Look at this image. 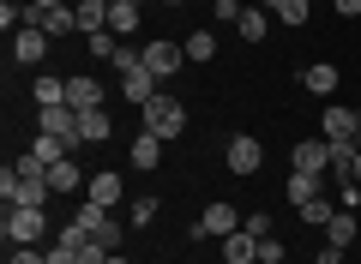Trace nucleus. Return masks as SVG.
<instances>
[{"label":"nucleus","instance_id":"ddd939ff","mask_svg":"<svg viewBox=\"0 0 361 264\" xmlns=\"http://www.w3.org/2000/svg\"><path fill=\"white\" fill-rule=\"evenodd\" d=\"M325 187H331V175H301V168H295L283 192H289V204H295V210H301V204H307V199H319Z\"/></svg>","mask_w":361,"mask_h":264},{"label":"nucleus","instance_id":"58836bf2","mask_svg":"<svg viewBox=\"0 0 361 264\" xmlns=\"http://www.w3.org/2000/svg\"><path fill=\"white\" fill-rule=\"evenodd\" d=\"M355 180H361V151H355Z\"/></svg>","mask_w":361,"mask_h":264},{"label":"nucleus","instance_id":"4be33fe9","mask_svg":"<svg viewBox=\"0 0 361 264\" xmlns=\"http://www.w3.org/2000/svg\"><path fill=\"white\" fill-rule=\"evenodd\" d=\"M331 216H337V192H331V199L319 192V199H307V204H301V222H307V228H325Z\"/></svg>","mask_w":361,"mask_h":264},{"label":"nucleus","instance_id":"a878e982","mask_svg":"<svg viewBox=\"0 0 361 264\" xmlns=\"http://www.w3.org/2000/svg\"><path fill=\"white\" fill-rule=\"evenodd\" d=\"M180 49H187V61H199V66H205L211 54H217V37H211V30H193V37L180 42Z\"/></svg>","mask_w":361,"mask_h":264},{"label":"nucleus","instance_id":"f8f14e48","mask_svg":"<svg viewBox=\"0 0 361 264\" xmlns=\"http://www.w3.org/2000/svg\"><path fill=\"white\" fill-rule=\"evenodd\" d=\"M319 139H355V108H343V102H325V114H319Z\"/></svg>","mask_w":361,"mask_h":264},{"label":"nucleus","instance_id":"9b49d317","mask_svg":"<svg viewBox=\"0 0 361 264\" xmlns=\"http://www.w3.org/2000/svg\"><path fill=\"white\" fill-rule=\"evenodd\" d=\"M66 108H103V84H97V78H85V73H73L66 78Z\"/></svg>","mask_w":361,"mask_h":264},{"label":"nucleus","instance_id":"4468645a","mask_svg":"<svg viewBox=\"0 0 361 264\" xmlns=\"http://www.w3.org/2000/svg\"><path fill=\"white\" fill-rule=\"evenodd\" d=\"M78 132H85V144H109V139H115L109 108H85V114H78Z\"/></svg>","mask_w":361,"mask_h":264},{"label":"nucleus","instance_id":"a211bd4d","mask_svg":"<svg viewBox=\"0 0 361 264\" xmlns=\"http://www.w3.org/2000/svg\"><path fill=\"white\" fill-rule=\"evenodd\" d=\"M349 240H355V210H337L331 222H325V246H337V252H343Z\"/></svg>","mask_w":361,"mask_h":264},{"label":"nucleus","instance_id":"f3484780","mask_svg":"<svg viewBox=\"0 0 361 264\" xmlns=\"http://www.w3.org/2000/svg\"><path fill=\"white\" fill-rule=\"evenodd\" d=\"M259 258V234H247V228H235L229 240H223V264H253Z\"/></svg>","mask_w":361,"mask_h":264},{"label":"nucleus","instance_id":"f704fd0d","mask_svg":"<svg viewBox=\"0 0 361 264\" xmlns=\"http://www.w3.org/2000/svg\"><path fill=\"white\" fill-rule=\"evenodd\" d=\"M337 6V18H361V0H331Z\"/></svg>","mask_w":361,"mask_h":264},{"label":"nucleus","instance_id":"423d86ee","mask_svg":"<svg viewBox=\"0 0 361 264\" xmlns=\"http://www.w3.org/2000/svg\"><path fill=\"white\" fill-rule=\"evenodd\" d=\"M223 163H229V175H259V163H265V144H259L253 132H235L229 151H223Z\"/></svg>","mask_w":361,"mask_h":264},{"label":"nucleus","instance_id":"7ed1b4c3","mask_svg":"<svg viewBox=\"0 0 361 264\" xmlns=\"http://www.w3.org/2000/svg\"><path fill=\"white\" fill-rule=\"evenodd\" d=\"M0 234H6V246H37V240L49 234V216H42V210H18V204H6V222H0Z\"/></svg>","mask_w":361,"mask_h":264},{"label":"nucleus","instance_id":"79ce46f5","mask_svg":"<svg viewBox=\"0 0 361 264\" xmlns=\"http://www.w3.org/2000/svg\"><path fill=\"white\" fill-rule=\"evenodd\" d=\"M265 6H277V0H265Z\"/></svg>","mask_w":361,"mask_h":264},{"label":"nucleus","instance_id":"0eeeda50","mask_svg":"<svg viewBox=\"0 0 361 264\" xmlns=\"http://www.w3.org/2000/svg\"><path fill=\"white\" fill-rule=\"evenodd\" d=\"M42 54H49V30H42V25L13 30V61L18 66H42Z\"/></svg>","mask_w":361,"mask_h":264},{"label":"nucleus","instance_id":"473e14b6","mask_svg":"<svg viewBox=\"0 0 361 264\" xmlns=\"http://www.w3.org/2000/svg\"><path fill=\"white\" fill-rule=\"evenodd\" d=\"M49 264H78V246H61V240H54V246H49Z\"/></svg>","mask_w":361,"mask_h":264},{"label":"nucleus","instance_id":"72a5a7b5","mask_svg":"<svg viewBox=\"0 0 361 264\" xmlns=\"http://www.w3.org/2000/svg\"><path fill=\"white\" fill-rule=\"evenodd\" d=\"M127 66H139V49H127V42H121V49H115V73H127Z\"/></svg>","mask_w":361,"mask_h":264},{"label":"nucleus","instance_id":"1a4fd4ad","mask_svg":"<svg viewBox=\"0 0 361 264\" xmlns=\"http://www.w3.org/2000/svg\"><path fill=\"white\" fill-rule=\"evenodd\" d=\"M289 163H295L301 175H331V139H301Z\"/></svg>","mask_w":361,"mask_h":264},{"label":"nucleus","instance_id":"20e7f679","mask_svg":"<svg viewBox=\"0 0 361 264\" xmlns=\"http://www.w3.org/2000/svg\"><path fill=\"white\" fill-rule=\"evenodd\" d=\"M139 61H145V73H157V78H175L180 66H187V49L180 42H169V37H151L139 49Z\"/></svg>","mask_w":361,"mask_h":264},{"label":"nucleus","instance_id":"39448f33","mask_svg":"<svg viewBox=\"0 0 361 264\" xmlns=\"http://www.w3.org/2000/svg\"><path fill=\"white\" fill-rule=\"evenodd\" d=\"M241 228V210L235 204H205V216L193 222V240H229Z\"/></svg>","mask_w":361,"mask_h":264},{"label":"nucleus","instance_id":"7c9ffc66","mask_svg":"<svg viewBox=\"0 0 361 264\" xmlns=\"http://www.w3.org/2000/svg\"><path fill=\"white\" fill-rule=\"evenodd\" d=\"M241 228H247V234H259V240H265V234H271V228H277V222H271L265 210H253V216H241Z\"/></svg>","mask_w":361,"mask_h":264},{"label":"nucleus","instance_id":"ea45409f","mask_svg":"<svg viewBox=\"0 0 361 264\" xmlns=\"http://www.w3.org/2000/svg\"><path fill=\"white\" fill-rule=\"evenodd\" d=\"M163 6H180V0H163Z\"/></svg>","mask_w":361,"mask_h":264},{"label":"nucleus","instance_id":"aec40b11","mask_svg":"<svg viewBox=\"0 0 361 264\" xmlns=\"http://www.w3.org/2000/svg\"><path fill=\"white\" fill-rule=\"evenodd\" d=\"M235 30H241L247 42H265V30H271V6H247V13H241V25H235Z\"/></svg>","mask_w":361,"mask_h":264},{"label":"nucleus","instance_id":"c756f323","mask_svg":"<svg viewBox=\"0 0 361 264\" xmlns=\"http://www.w3.org/2000/svg\"><path fill=\"white\" fill-rule=\"evenodd\" d=\"M259 264H283V240H277V234L259 240Z\"/></svg>","mask_w":361,"mask_h":264},{"label":"nucleus","instance_id":"c85d7f7f","mask_svg":"<svg viewBox=\"0 0 361 264\" xmlns=\"http://www.w3.org/2000/svg\"><path fill=\"white\" fill-rule=\"evenodd\" d=\"M115 30H90V54H97V61H115Z\"/></svg>","mask_w":361,"mask_h":264},{"label":"nucleus","instance_id":"4c0bfd02","mask_svg":"<svg viewBox=\"0 0 361 264\" xmlns=\"http://www.w3.org/2000/svg\"><path fill=\"white\" fill-rule=\"evenodd\" d=\"M355 139H361V108H355Z\"/></svg>","mask_w":361,"mask_h":264},{"label":"nucleus","instance_id":"9d476101","mask_svg":"<svg viewBox=\"0 0 361 264\" xmlns=\"http://www.w3.org/2000/svg\"><path fill=\"white\" fill-rule=\"evenodd\" d=\"M121 96L145 108V102L157 96V73H145V61H139V66H127V73H121Z\"/></svg>","mask_w":361,"mask_h":264},{"label":"nucleus","instance_id":"6ab92c4d","mask_svg":"<svg viewBox=\"0 0 361 264\" xmlns=\"http://www.w3.org/2000/svg\"><path fill=\"white\" fill-rule=\"evenodd\" d=\"M37 13H42V6H37ZM37 25L49 30V37H66V30H78V13H73V6H49V13H42Z\"/></svg>","mask_w":361,"mask_h":264},{"label":"nucleus","instance_id":"412c9836","mask_svg":"<svg viewBox=\"0 0 361 264\" xmlns=\"http://www.w3.org/2000/svg\"><path fill=\"white\" fill-rule=\"evenodd\" d=\"M85 180H90V175H78V163H73V156L49 168V187H54V192H78V187H85Z\"/></svg>","mask_w":361,"mask_h":264},{"label":"nucleus","instance_id":"e433bc0d","mask_svg":"<svg viewBox=\"0 0 361 264\" xmlns=\"http://www.w3.org/2000/svg\"><path fill=\"white\" fill-rule=\"evenodd\" d=\"M37 6H42V13H49V6H66V0H37Z\"/></svg>","mask_w":361,"mask_h":264},{"label":"nucleus","instance_id":"f257e3e1","mask_svg":"<svg viewBox=\"0 0 361 264\" xmlns=\"http://www.w3.org/2000/svg\"><path fill=\"white\" fill-rule=\"evenodd\" d=\"M145 132H157V139H180V132H187V108H180V96H169V90H157L151 102H145Z\"/></svg>","mask_w":361,"mask_h":264},{"label":"nucleus","instance_id":"393cba45","mask_svg":"<svg viewBox=\"0 0 361 264\" xmlns=\"http://www.w3.org/2000/svg\"><path fill=\"white\" fill-rule=\"evenodd\" d=\"M271 18H283V25H307V18H313V0H277Z\"/></svg>","mask_w":361,"mask_h":264},{"label":"nucleus","instance_id":"2eb2a0df","mask_svg":"<svg viewBox=\"0 0 361 264\" xmlns=\"http://www.w3.org/2000/svg\"><path fill=\"white\" fill-rule=\"evenodd\" d=\"M127 156H133V168H139V175H151V168L163 163V139H157V132H139Z\"/></svg>","mask_w":361,"mask_h":264},{"label":"nucleus","instance_id":"a19ab883","mask_svg":"<svg viewBox=\"0 0 361 264\" xmlns=\"http://www.w3.org/2000/svg\"><path fill=\"white\" fill-rule=\"evenodd\" d=\"M103 6H121V0H103Z\"/></svg>","mask_w":361,"mask_h":264},{"label":"nucleus","instance_id":"6e6552de","mask_svg":"<svg viewBox=\"0 0 361 264\" xmlns=\"http://www.w3.org/2000/svg\"><path fill=\"white\" fill-rule=\"evenodd\" d=\"M85 199H90V204H103V210H115V204L127 199V180H121L115 168H103V175H90V180H85Z\"/></svg>","mask_w":361,"mask_h":264},{"label":"nucleus","instance_id":"f03ea898","mask_svg":"<svg viewBox=\"0 0 361 264\" xmlns=\"http://www.w3.org/2000/svg\"><path fill=\"white\" fill-rule=\"evenodd\" d=\"M0 199L18 204V210H42V204L54 199V187H49V180H25V175H13V163H6V175H0Z\"/></svg>","mask_w":361,"mask_h":264},{"label":"nucleus","instance_id":"c9c22d12","mask_svg":"<svg viewBox=\"0 0 361 264\" xmlns=\"http://www.w3.org/2000/svg\"><path fill=\"white\" fill-rule=\"evenodd\" d=\"M313 264H343V252H337V246H319V252H313Z\"/></svg>","mask_w":361,"mask_h":264},{"label":"nucleus","instance_id":"dca6fc26","mask_svg":"<svg viewBox=\"0 0 361 264\" xmlns=\"http://www.w3.org/2000/svg\"><path fill=\"white\" fill-rule=\"evenodd\" d=\"M301 90H307V96H331V90H337V66L331 61H313L307 73H301Z\"/></svg>","mask_w":361,"mask_h":264},{"label":"nucleus","instance_id":"b1692460","mask_svg":"<svg viewBox=\"0 0 361 264\" xmlns=\"http://www.w3.org/2000/svg\"><path fill=\"white\" fill-rule=\"evenodd\" d=\"M73 13H78V30H85V37H90V30H109V6H103V0H78Z\"/></svg>","mask_w":361,"mask_h":264},{"label":"nucleus","instance_id":"bb28decb","mask_svg":"<svg viewBox=\"0 0 361 264\" xmlns=\"http://www.w3.org/2000/svg\"><path fill=\"white\" fill-rule=\"evenodd\" d=\"M66 102V78H37V108H54Z\"/></svg>","mask_w":361,"mask_h":264},{"label":"nucleus","instance_id":"2f4dec72","mask_svg":"<svg viewBox=\"0 0 361 264\" xmlns=\"http://www.w3.org/2000/svg\"><path fill=\"white\" fill-rule=\"evenodd\" d=\"M13 264H49V252H37V246H13Z\"/></svg>","mask_w":361,"mask_h":264},{"label":"nucleus","instance_id":"5701e85b","mask_svg":"<svg viewBox=\"0 0 361 264\" xmlns=\"http://www.w3.org/2000/svg\"><path fill=\"white\" fill-rule=\"evenodd\" d=\"M109 30H115V37H133V30H139V0H121V6H109Z\"/></svg>","mask_w":361,"mask_h":264},{"label":"nucleus","instance_id":"cd10ccee","mask_svg":"<svg viewBox=\"0 0 361 264\" xmlns=\"http://www.w3.org/2000/svg\"><path fill=\"white\" fill-rule=\"evenodd\" d=\"M127 222H133V228H145V222H157V199H151V192H139V199H133V210H127Z\"/></svg>","mask_w":361,"mask_h":264}]
</instances>
